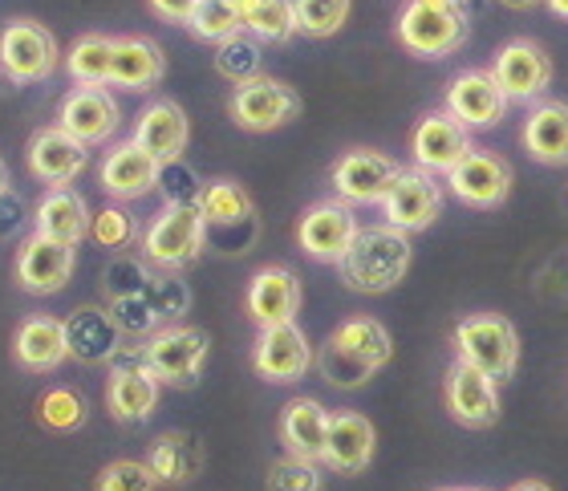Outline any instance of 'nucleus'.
I'll return each instance as SVG.
<instances>
[{
  "label": "nucleus",
  "mask_w": 568,
  "mask_h": 491,
  "mask_svg": "<svg viewBox=\"0 0 568 491\" xmlns=\"http://www.w3.org/2000/svg\"><path fill=\"white\" fill-rule=\"evenodd\" d=\"M65 341H70V358L82 366H106L122 354V329L102 305L73 309L65 317Z\"/></svg>",
  "instance_id": "25"
},
{
  "label": "nucleus",
  "mask_w": 568,
  "mask_h": 491,
  "mask_svg": "<svg viewBox=\"0 0 568 491\" xmlns=\"http://www.w3.org/2000/svg\"><path fill=\"white\" fill-rule=\"evenodd\" d=\"M244 33H252L256 41L268 45H284L296 37V12L293 0H236Z\"/></svg>",
  "instance_id": "34"
},
{
  "label": "nucleus",
  "mask_w": 568,
  "mask_h": 491,
  "mask_svg": "<svg viewBox=\"0 0 568 491\" xmlns=\"http://www.w3.org/2000/svg\"><path fill=\"white\" fill-rule=\"evenodd\" d=\"M329 341H333V346L349 349V354H357L362 361H369L374 370L390 366V358H394L390 329H386L378 317H366V313H357V317H345V321L329 334Z\"/></svg>",
  "instance_id": "33"
},
{
  "label": "nucleus",
  "mask_w": 568,
  "mask_h": 491,
  "mask_svg": "<svg viewBox=\"0 0 568 491\" xmlns=\"http://www.w3.org/2000/svg\"><path fill=\"white\" fill-rule=\"evenodd\" d=\"M508 491H552L545 480H520V483H511Z\"/></svg>",
  "instance_id": "51"
},
{
  "label": "nucleus",
  "mask_w": 568,
  "mask_h": 491,
  "mask_svg": "<svg viewBox=\"0 0 568 491\" xmlns=\"http://www.w3.org/2000/svg\"><path fill=\"white\" fill-rule=\"evenodd\" d=\"M207 252V224L200 207L163 204V212L142 228L139 256L154 273H183Z\"/></svg>",
  "instance_id": "4"
},
{
  "label": "nucleus",
  "mask_w": 568,
  "mask_h": 491,
  "mask_svg": "<svg viewBox=\"0 0 568 491\" xmlns=\"http://www.w3.org/2000/svg\"><path fill=\"white\" fill-rule=\"evenodd\" d=\"M438 491H487V488H438Z\"/></svg>",
  "instance_id": "54"
},
{
  "label": "nucleus",
  "mask_w": 568,
  "mask_h": 491,
  "mask_svg": "<svg viewBox=\"0 0 568 491\" xmlns=\"http://www.w3.org/2000/svg\"><path fill=\"white\" fill-rule=\"evenodd\" d=\"M450 346L455 358L484 370L496 382H511L516 366H520V334L504 313H467L455 329H450Z\"/></svg>",
  "instance_id": "3"
},
{
  "label": "nucleus",
  "mask_w": 568,
  "mask_h": 491,
  "mask_svg": "<svg viewBox=\"0 0 568 491\" xmlns=\"http://www.w3.org/2000/svg\"><path fill=\"white\" fill-rule=\"evenodd\" d=\"M301 276L284 264H264L261 273L248 280V293H244V309L261 329H273V325L296 321L301 313Z\"/></svg>",
  "instance_id": "21"
},
{
  "label": "nucleus",
  "mask_w": 568,
  "mask_h": 491,
  "mask_svg": "<svg viewBox=\"0 0 568 491\" xmlns=\"http://www.w3.org/2000/svg\"><path fill=\"white\" fill-rule=\"evenodd\" d=\"M207 354H212V337L203 334L200 325L183 321L163 325L159 334L142 341V366L163 386H175V390H191V386L200 382Z\"/></svg>",
  "instance_id": "6"
},
{
  "label": "nucleus",
  "mask_w": 568,
  "mask_h": 491,
  "mask_svg": "<svg viewBox=\"0 0 568 491\" xmlns=\"http://www.w3.org/2000/svg\"><path fill=\"white\" fill-rule=\"evenodd\" d=\"M163 382L142 366V346H122V354L110 361L106 407L119 422H146L159 410Z\"/></svg>",
  "instance_id": "12"
},
{
  "label": "nucleus",
  "mask_w": 568,
  "mask_h": 491,
  "mask_svg": "<svg viewBox=\"0 0 568 491\" xmlns=\"http://www.w3.org/2000/svg\"><path fill=\"white\" fill-rule=\"evenodd\" d=\"M357 232L362 228H357L354 204H345V200H321L296 224V244H301V252H305L308 260L342 264L345 252L354 248Z\"/></svg>",
  "instance_id": "11"
},
{
  "label": "nucleus",
  "mask_w": 568,
  "mask_h": 491,
  "mask_svg": "<svg viewBox=\"0 0 568 491\" xmlns=\"http://www.w3.org/2000/svg\"><path fill=\"white\" fill-rule=\"evenodd\" d=\"M349 9H354V0H293L296 33L325 41V37L342 33V24L349 21Z\"/></svg>",
  "instance_id": "39"
},
{
  "label": "nucleus",
  "mask_w": 568,
  "mask_h": 491,
  "mask_svg": "<svg viewBox=\"0 0 568 491\" xmlns=\"http://www.w3.org/2000/svg\"><path fill=\"white\" fill-rule=\"evenodd\" d=\"M203 187H207V183H203L200 175H195V171L183 163V158H175V163H163V175H159V192H163L166 204L200 207Z\"/></svg>",
  "instance_id": "47"
},
{
  "label": "nucleus",
  "mask_w": 568,
  "mask_h": 491,
  "mask_svg": "<svg viewBox=\"0 0 568 491\" xmlns=\"http://www.w3.org/2000/svg\"><path fill=\"white\" fill-rule=\"evenodd\" d=\"M159 488V475L151 471L146 459H114L98 471L94 491H154Z\"/></svg>",
  "instance_id": "44"
},
{
  "label": "nucleus",
  "mask_w": 568,
  "mask_h": 491,
  "mask_svg": "<svg viewBox=\"0 0 568 491\" xmlns=\"http://www.w3.org/2000/svg\"><path fill=\"white\" fill-rule=\"evenodd\" d=\"M520 143L540 167H568V102L540 98L524 119Z\"/></svg>",
  "instance_id": "26"
},
{
  "label": "nucleus",
  "mask_w": 568,
  "mask_h": 491,
  "mask_svg": "<svg viewBox=\"0 0 568 491\" xmlns=\"http://www.w3.org/2000/svg\"><path fill=\"white\" fill-rule=\"evenodd\" d=\"M227 114H232V122H236L240 131L268 134V131L288 126V122L301 114V94H296L288 82H281V78L261 73V78H252V82L232 90Z\"/></svg>",
  "instance_id": "7"
},
{
  "label": "nucleus",
  "mask_w": 568,
  "mask_h": 491,
  "mask_svg": "<svg viewBox=\"0 0 568 491\" xmlns=\"http://www.w3.org/2000/svg\"><path fill=\"white\" fill-rule=\"evenodd\" d=\"M378 207L390 228L415 236V232L435 228L438 216H443V187H438L435 175H426L418 167H403Z\"/></svg>",
  "instance_id": "14"
},
{
  "label": "nucleus",
  "mask_w": 568,
  "mask_h": 491,
  "mask_svg": "<svg viewBox=\"0 0 568 491\" xmlns=\"http://www.w3.org/2000/svg\"><path fill=\"white\" fill-rule=\"evenodd\" d=\"M496 4H504V9H511V12H528V9H536L540 0H496Z\"/></svg>",
  "instance_id": "50"
},
{
  "label": "nucleus",
  "mask_w": 568,
  "mask_h": 491,
  "mask_svg": "<svg viewBox=\"0 0 568 491\" xmlns=\"http://www.w3.org/2000/svg\"><path fill=\"white\" fill-rule=\"evenodd\" d=\"M159 175H163V163H159L146 146L134 143V139L110 146L106 158H102V167H98L102 192H106L110 200H119V204H131V200L159 192Z\"/></svg>",
  "instance_id": "18"
},
{
  "label": "nucleus",
  "mask_w": 568,
  "mask_h": 491,
  "mask_svg": "<svg viewBox=\"0 0 568 491\" xmlns=\"http://www.w3.org/2000/svg\"><path fill=\"white\" fill-rule=\"evenodd\" d=\"M12 354L29 374H53L65 366L70 358V341H65V321L61 317H49V313H37V317H24L17 325V337H12Z\"/></svg>",
  "instance_id": "27"
},
{
  "label": "nucleus",
  "mask_w": 568,
  "mask_h": 491,
  "mask_svg": "<svg viewBox=\"0 0 568 491\" xmlns=\"http://www.w3.org/2000/svg\"><path fill=\"white\" fill-rule=\"evenodd\" d=\"M491 78L508 94V102H540L548 94L552 78H557V65H552V58H548V49L540 41L511 37V41H504L496 49Z\"/></svg>",
  "instance_id": "8"
},
{
  "label": "nucleus",
  "mask_w": 568,
  "mask_h": 491,
  "mask_svg": "<svg viewBox=\"0 0 568 491\" xmlns=\"http://www.w3.org/2000/svg\"><path fill=\"white\" fill-rule=\"evenodd\" d=\"M58 41L41 21L17 17L0 29V73L17 85L45 82L49 73L58 70Z\"/></svg>",
  "instance_id": "9"
},
{
  "label": "nucleus",
  "mask_w": 568,
  "mask_h": 491,
  "mask_svg": "<svg viewBox=\"0 0 568 491\" xmlns=\"http://www.w3.org/2000/svg\"><path fill=\"white\" fill-rule=\"evenodd\" d=\"M471 131L463 126L450 110H430L423 119L415 122V131H410V158H415V167L426 171V175H443L447 180L455 163H459L467 151H471Z\"/></svg>",
  "instance_id": "16"
},
{
  "label": "nucleus",
  "mask_w": 568,
  "mask_h": 491,
  "mask_svg": "<svg viewBox=\"0 0 568 491\" xmlns=\"http://www.w3.org/2000/svg\"><path fill=\"white\" fill-rule=\"evenodd\" d=\"M374 451H378V431L366 415L357 410H337L329 419V439H325V468L333 475H362V471L374 463Z\"/></svg>",
  "instance_id": "23"
},
{
  "label": "nucleus",
  "mask_w": 568,
  "mask_h": 491,
  "mask_svg": "<svg viewBox=\"0 0 568 491\" xmlns=\"http://www.w3.org/2000/svg\"><path fill=\"white\" fill-rule=\"evenodd\" d=\"M33 224L41 236H49V241L78 248V244L90 236V228H94V216H90L85 200L73 192V187H49V195L33 212Z\"/></svg>",
  "instance_id": "31"
},
{
  "label": "nucleus",
  "mask_w": 568,
  "mask_h": 491,
  "mask_svg": "<svg viewBox=\"0 0 568 491\" xmlns=\"http://www.w3.org/2000/svg\"><path fill=\"white\" fill-rule=\"evenodd\" d=\"M443 402H447L450 419L467 427V431H487L504 415L496 378H487L484 370H475V366H467L459 358H455V366L443 378Z\"/></svg>",
  "instance_id": "10"
},
{
  "label": "nucleus",
  "mask_w": 568,
  "mask_h": 491,
  "mask_svg": "<svg viewBox=\"0 0 568 491\" xmlns=\"http://www.w3.org/2000/svg\"><path fill=\"white\" fill-rule=\"evenodd\" d=\"M187 29H191V37L220 45V41H227V37L244 33V21H240L236 0H200V9L191 12Z\"/></svg>",
  "instance_id": "40"
},
{
  "label": "nucleus",
  "mask_w": 568,
  "mask_h": 491,
  "mask_svg": "<svg viewBox=\"0 0 568 491\" xmlns=\"http://www.w3.org/2000/svg\"><path fill=\"white\" fill-rule=\"evenodd\" d=\"M9 192V163H4V158H0V195Z\"/></svg>",
  "instance_id": "53"
},
{
  "label": "nucleus",
  "mask_w": 568,
  "mask_h": 491,
  "mask_svg": "<svg viewBox=\"0 0 568 491\" xmlns=\"http://www.w3.org/2000/svg\"><path fill=\"white\" fill-rule=\"evenodd\" d=\"M65 70L78 85H110L114 70V37L106 33H85L78 37L65 53Z\"/></svg>",
  "instance_id": "35"
},
{
  "label": "nucleus",
  "mask_w": 568,
  "mask_h": 491,
  "mask_svg": "<svg viewBox=\"0 0 568 491\" xmlns=\"http://www.w3.org/2000/svg\"><path fill=\"white\" fill-rule=\"evenodd\" d=\"M146 4H151L154 17L166 24H187L191 12L200 9V0H146Z\"/></svg>",
  "instance_id": "48"
},
{
  "label": "nucleus",
  "mask_w": 568,
  "mask_h": 491,
  "mask_svg": "<svg viewBox=\"0 0 568 491\" xmlns=\"http://www.w3.org/2000/svg\"><path fill=\"white\" fill-rule=\"evenodd\" d=\"M252 366H256V374H261L264 382L288 386V382H301L317 366V354L308 346L305 329L296 321H288V325H273V329H261L256 349H252Z\"/></svg>",
  "instance_id": "17"
},
{
  "label": "nucleus",
  "mask_w": 568,
  "mask_h": 491,
  "mask_svg": "<svg viewBox=\"0 0 568 491\" xmlns=\"http://www.w3.org/2000/svg\"><path fill=\"white\" fill-rule=\"evenodd\" d=\"M187 139H191V122L183 114V106L171 102V98H154L151 106L139 114V122H134V143L146 146L159 163L183 158Z\"/></svg>",
  "instance_id": "28"
},
{
  "label": "nucleus",
  "mask_w": 568,
  "mask_h": 491,
  "mask_svg": "<svg viewBox=\"0 0 568 491\" xmlns=\"http://www.w3.org/2000/svg\"><path fill=\"white\" fill-rule=\"evenodd\" d=\"M119 122H122L119 102H114V94H106L102 85H73L58 106V126L70 131L73 139L85 146L106 143L110 134L119 131Z\"/></svg>",
  "instance_id": "20"
},
{
  "label": "nucleus",
  "mask_w": 568,
  "mask_h": 491,
  "mask_svg": "<svg viewBox=\"0 0 568 491\" xmlns=\"http://www.w3.org/2000/svg\"><path fill=\"white\" fill-rule=\"evenodd\" d=\"M410 260H415V248H410V236L390 224H374V228L357 232L354 248L345 252V260L337 264L342 273V285L349 293H362V297H382L406 280L410 273Z\"/></svg>",
  "instance_id": "1"
},
{
  "label": "nucleus",
  "mask_w": 568,
  "mask_h": 491,
  "mask_svg": "<svg viewBox=\"0 0 568 491\" xmlns=\"http://www.w3.org/2000/svg\"><path fill=\"white\" fill-rule=\"evenodd\" d=\"M398 171L403 163L390 158L386 151H369V146H354V151H345L329 171V183L337 200L345 204H382L386 192H390V183L398 180Z\"/></svg>",
  "instance_id": "13"
},
{
  "label": "nucleus",
  "mask_w": 568,
  "mask_h": 491,
  "mask_svg": "<svg viewBox=\"0 0 568 491\" xmlns=\"http://www.w3.org/2000/svg\"><path fill=\"white\" fill-rule=\"evenodd\" d=\"M21 219H24V204L12 192H4L0 195V236H4V232H17Z\"/></svg>",
  "instance_id": "49"
},
{
  "label": "nucleus",
  "mask_w": 568,
  "mask_h": 491,
  "mask_svg": "<svg viewBox=\"0 0 568 491\" xmlns=\"http://www.w3.org/2000/svg\"><path fill=\"white\" fill-rule=\"evenodd\" d=\"M545 4H548L552 12H557L560 21H568V0H545Z\"/></svg>",
  "instance_id": "52"
},
{
  "label": "nucleus",
  "mask_w": 568,
  "mask_h": 491,
  "mask_svg": "<svg viewBox=\"0 0 568 491\" xmlns=\"http://www.w3.org/2000/svg\"><path fill=\"white\" fill-rule=\"evenodd\" d=\"M85 398L73 390V386H53V390H45V395L37 398V419H41V427H49V431H78L85 422Z\"/></svg>",
  "instance_id": "41"
},
{
  "label": "nucleus",
  "mask_w": 568,
  "mask_h": 491,
  "mask_svg": "<svg viewBox=\"0 0 568 491\" xmlns=\"http://www.w3.org/2000/svg\"><path fill=\"white\" fill-rule=\"evenodd\" d=\"M264 488H268V491H321V488H325V475H321V463L284 456V459H276L273 468H268V475H264Z\"/></svg>",
  "instance_id": "45"
},
{
  "label": "nucleus",
  "mask_w": 568,
  "mask_h": 491,
  "mask_svg": "<svg viewBox=\"0 0 568 491\" xmlns=\"http://www.w3.org/2000/svg\"><path fill=\"white\" fill-rule=\"evenodd\" d=\"M398 41L423 61H443L459 53L471 37V17L459 0H406L398 12Z\"/></svg>",
  "instance_id": "2"
},
{
  "label": "nucleus",
  "mask_w": 568,
  "mask_h": 491,
  "mask_svg": "<svg viewBox=\"0 0 568 491\" xmlns=\"http://www.w3.org/2000/svg\"><path fill=\"white\" fill-rule=\"evenodd\" d=\"M166 73V53L151 37H114V70H110V85L131 90V94H146L163 82Z\"/></svg>",
  "instance_id": "29"
},
{
  "label": "nucleus",
  "mask_w": 568,
  "mask_h": 491,
  "mask_svg": "<svg viewBox=\"0 0 568 491\" xmlns=\"http://www.w3.org/2000/svg\"><path fill=\"white\" fill-rule=\"evenodd\" d=\"M154 280V268L142 256H131V252H114V260L106 264L102 273V293L106 300H122V297H142Z\"/></svg>",
  "instance_id": "38"
},
{
  "label": "nucleus",
  "mask_w": 568,
  "mask_h": 491,
  "mask_svg": "<svg viewBox=\"0 0 568 491\" xmlns=\"http://www.w3.org/2000/svg\"><path fill=\"white\" fill-rule=\"evenodd\" d=\"M329 410L317 398H293L281 410V443L288 456L321 463L325 459V439H329Z\"/></svg>",
  "instance_id": "30"
},
{
  "label": "nucleus",
  "mask_w": 568,
  "mask_h": 491,
  "mask_svg": "<svg viewBox=\"0 0 568 491\" xmlns=\"http://www.w3.org/2000/svg\"><path fill=\"white\" fill-rule=\"evenodd\" d=\"M200 216L207 224V248L220 256H244L261 236L256 204L236 180H212L203 187Z\"/></svg>",
  "instance_id": "5"
},
{
  "label": "nucleus",
  "mask_w": 568,
  "mask_h": 491,
  "mask_svg": "<svg viewBox=\"0 0 568 491\" xmlns=\"http://www.w3.org/2000/svg\"><path fill=\"white\" fill-rule=\"evenodd\" d=\"M159 483H191L203 471V443L191 431H163L146 451Z\"/></svg>",
  "instance_id": "32"
},
{
  "label": "nucleus",
  "mask_w": 568,
  "mask_h": 491,
  "mask_svg": "<svg viewBox=\"0 0 568 491\" xmlns=\"http://www.w3.org/2000/svg\"><path fill=\"white\" fill-rule=\"evenodd\" d=\"M73 276V248L70 244H58L33 232L29 241L17 252V285L33 297H53L70 285Z\"/></svg>",
  "instance_id": "22"
},
{
  "label": "nucleus",
  "mask_w": 568,
  "mask_h": 491,
  "mask_svg": "<svg viewBox=\"0 0 568 491\" xmlns=\"http://www.w3.org/2000/svg\"><path fill=\"white\" fill-rule=\"evenodd\" d=\"M467 131H491L508 114V94L499 90L491 70H463L447 85V106Z\"/></svg>",
  "instance_id": "19"
},
{
  "label": "nucleus",
  "mask_w": 568,
  "mask_h": 491,
  "mask_svg": "<svg viewBox=\"0 0 568 491\" xmlns=\"http://www.w3.org/2000/svg\"><path fill=\"white\" fill-rule=\"evenodd\" d=\"M90 241L98 244V248H106V252H126L134 241H142V232H139V219L126 212L122 204H110L102 207L94 216V228H90Z\"/></svg>",
  "instance_id": "42"
},
{
  "label": "nucleus",
  "mask_w": 568,
  "mask_h": 491,
  "mask_svg": "<svg viewBox=\"0 0 568 491\" xmlns=\"http://www.w3.org/2000/svg\"><path fill=\"white\" fill-rule=\"evenodd\" d=\"M24 158H29V171H33L41 183H49V187H70L85 171V163H90V151H85V143H78L70 131L41 126V131L29 139Z\"/></svg>",
  "instance_id": "24"
},
{
  "label": "nucleus",
  "mask_w": 568,
  "mask_h": 491,
  "mask_svg": "<svg viewBox=\"0 0 568 491\" xmlns=\"http://www.w3.org/2000/svg\"><path fill=\"white\" fill-rule=\"evenodd\" d=\"M264 41H256L252 33H236L215 45V73L227 78L232 85H244L252 78L264 73Z\"/></svg>",
  "instance_id": "36"
},
{
  "label": "nucleus",
  "mask_w": 568,
  "mask_h": 491,
  "mask_svg": "<svg viewBox=\"0 0 568 491\" xmlns=\"http://www.w3.org/2000/svg\"><path fill=\"white\" fill-rule=\"evenodd\" d=\"M110 317H114V325L122 329V337H139V341H146L151 334H159L163 329V317H159V309L151 305V297L142 293V297H122V300H110L106 305Z\"/></svg>",
  "instance_id": "43"
},
{
  "label": "nucleus",
  "mask_w": 568,
  "mask_h": 491,
  "mask_svg": "<svg viewBox=\"0 0 568 491\" xmlns=\"http://www.w3.org/2000/svg\"><path fill=\"white\" fill-rule=\"evenodd\" d=\"M146 297H151V305L166 325H179L191 313V288L187 280H179V273H154Z\"/></svg>",
  "instance_id": "46"
},
{
  "label": "nucleus",
  "mask_w": 568,
  "mask_h": 491,
  "mask_svg": "<svg viewBox=\"0 0 568 491\" xmlns=\"http://www.w3.org/2000/svg\"><path fill=\"white\" fill-rule=\"evenodd\" d=\"M447 192L455 195L463 207L491 212V207H499L511 195L508 158H499L496 151H484V146H471V151L455 163V171L447 175Z\"/></svg>",
  "instance_id": "15"
},
{
  "label": "nucleus",
  "mask_w": 568,
  "mask_h": 491,
  "mask_svg": "<svg viewBox=\"0 0 568 491\" xmlns=\"http://www.w3.org/2000/svg\"><path fill=\"white\" fill-rule=\"evenodd\" d=\"M317 370L321 378L333 386V390H366L369 378H374V366L369 361H362L357 354H349V349L333 346V341H325L317 354Z\"/></svg>",
  "instance_id": "37"
}]
</instances>
